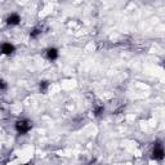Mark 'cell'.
Instances as JSON below:
<instances>
[{
	"mask_svg": "<svg viewBox=\"0 0 165 165\" xmlns=\"http://www.w3.org/2000/svg\"><path fill=\"white\" fill-rule=\"evenodd\" d=\"M32 128V123L30 120H20L16 123V130L20 134H26L29 133Z\"/></svg>",
	"mask_w": 165,
	"mask_h": 165,
	"instance_id": "1",
	"label": "cell"
},
{
	"mask_svg": "<svg viewBox=\"0 0 165 165\" xmlns=\"http://www.w3.org/2000/svg\"><path fill=\"white\" fill-rule=\"evenodd\" d=\"M152 159L159 160V161L164 159V150H163V146L160 143H155L154 151H152Z\"/></svg>",
	"mask_w": 165,
	"mask_h": 165,
	"instance_id": "2",
	"label": "cell"
},
{
	"mask_svg": "<svg viewBox=\"0 0 165 165\" xmlns=\"http://www.w3.org/2000/svg\"><path fill=\"white\" fill-rule=\"evenodd\" d=\"M0 50H2L3 54L9 56V54H12L13 52L16 50V48H14L13 44H11V43H4V44L2 45V48H0Z\"/></svg>",
	"mask_w": 165,
	"mask_h": 165,
	"instance_id": "3",
	"label": "cell"
},
{
	"mask_svg": "<svg viewBox=\"0 0 165 165\" xmlns=\"http://www.w3.org/2000/svg\"><path fill=\"white\" fill-rule=\"evenodd\" d=\"M20 21H21V17H20L18 14H17V13L11 14V16L7 18V23H8V25H11V26H16V25H18V23H20Z\"/></svg>",
	"mask_w": 165,
	"mask_h": 165,
	"instance_id": "4",
	"label": "cell"
},
{
	"mask_svg": "<svg viewBox=\"0 0 165 165\" xmlns=\"http://www.w3.org/2000/svg\"><path fill=\"white\" fill-rule=\"evenodd\" d=\"M47 57L50 59V61H56L58 58V50L56 48H50L47 50Z\"/></svg>",
	"mask_w": 165,
	"mask_h": 165,
	"instance_id": "5",
	"label": "cell"
},
{
	"mask_svg": "<svg viewBox=\"0 0 165 165\" xmlns=\"http://www.w3.org/2000/svg\"><path fill=\"white\" fill-rule=\"evenodd\" d=\"M48 86H49V83H48V81H40V85H39L40 92H41V93H45L47 89H48Z\"/></svg>",
	"mask_w": 165,
	"mask_h": 165,
	"instance_id": "6",
	"label": "cell"
},
{
	"mask_svg": "<svg viewBox=\"0 0 165 165\" xmlns=\"http://www.w3.org/2000/svg\"><path fill=\"white\" fill-rule=\"evenodd\" d=\"M40 34H41V29H39V27H35V29H34V30L31 31V34H30V35H31V38H38V36L40 35Z\"/></svg>",
	"mask_w": 165,
	"mask_h": 165,
	"instance_id": "7",
	"label": "cell"
},
{
	"mask_svg": "<svg viewBox=\"0 0 165 165\" xmlns=\"http://www.w3.org/2000/svg\"><path fill=\"white\" fill-rule=\"evenodd\" d=\"M103 111H105V107H103V106H98V107H95V108H94V115H95V116H99Z\"/></svg>",
	"mask_w": 165,
	"mask_h": 165,
	"instance_id": "8",
	"label": "cell"
},
{
	"mask_svg": "<svg viewBox=\"0 0 165 165\" xmlns=\"http://www.w3.org/2000/svg\"><path fill=\"white\" fill-rule=\"evenodd\" d=\"M8 89V84L4 80H0V92H5Z\"/></svg>",
	"mask_w": 165,
	"mask_h": 165,
	"instance_id": "9",
	"label": "cell"
},
{
	"mask_svg": "<svg viewBox=\"0 0 165 165\" xmlns=\"http://www.w3.org/2000/svg\"><path fill=\"white\" fill-rule=\"evenodd\" d=\"M23 165H29V164H23Z\"/></svg>",
	"mask_w": 165,
	"mask_h": 165,
	"instance_id": "10",
	"label": "cell"
}]
</instances>
